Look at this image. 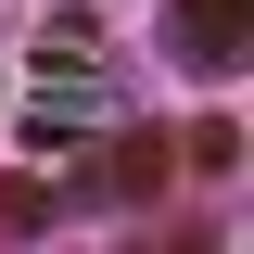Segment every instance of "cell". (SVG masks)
<instances>
[{
    "label": "cell",
    "instance_id": "6da1fadb",
    "mask_svg": "<svg viewBox=\"0 0 254 254\" xmlns=\"http://www.w3.org/2000/svg\"><path fill=\"white\" fill-rule=\"evenodd\" d=\"M178 51H190V76H229L254 51V0H178Z\"/></svg>",
    "mask_w": 254,
    "mask_h": 254
},
{
    "label": "cell",
    "instance_id": "7a4b0ae2",
    "mask_svg": "<svg viewBox=\"0 0 254 254\" xmlns=\"http://www.w3.org/2000/svg\"><path fill=\"white\" fill-rule=\"evenodd\" d=\"M38 64H51V76H89V64H102V26H89V13H51V26H38Z\"/></svg>",
    "mask_w": 254,
    "mask_h": 254
}]
</instances>
